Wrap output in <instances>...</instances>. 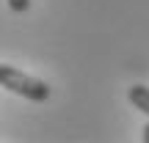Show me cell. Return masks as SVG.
I'll use <instances>...</instances> for the list:
<instances>
[{
	"label": "cell",
	"instance_id": "6da1fadb",
	"mask_svg": "<svg viewBox=\"0 0 149 143\" xmlns=\"http://www.w3.org/2000/svg\"><path fill=\"white\" fill-rule=\"evenodd\" d=\"M0 85L6 91H11V94L22 96V99H31V102H47L53 96V88L44 80L25 74L22 69H17L11 64H0Z\"/></svg>",
	"mask_w": 149,
	"mask_h": 143
},
{
	"label": "cell",
	"instance_id": "7a4b0ae2",
	"mask_svg": "<svg viewBox=\"0 0 149 143\" xmlns=\"http://www.w3.org/2000/svg\"><path fill=\"white\" fill-rule=\"evenodd\" d=\"M127 99L133 102L141 113L149 116V88L146 85H133V88H127Z\"/></svg>",
	"mask_w": 149,
	"mask_h": 143
},
{
	"label": "cell",
	"instance_id": "3957f363",
	"mask_svg": "<svg viewBox=\"0 0 149 143\" xmlns=\"http://www.w3.org/2000/svg\"><path fill=\"white\" fill-rule=\"evenodd\" d=\"M8 3V8L14 11V14H25L28 8H31V0H6Z\"/></svg>",
	"mask_w": 149,
	"mask_h": 143
},
{
	"label": "cell",
	"instance_id": "277c9868",
	"mask_svg": "<svg viewBox=\"0 0 149 143\" xmlns=\"http://www.w3.org/2000/svg\"><path fill=\"white\" fill-rule=\"evenodd\" d=\"M144 143H149V124L144 127Z\"/></svg>",
	"mask_w": 149,
	"mask_h": 143
}]
</instances>
